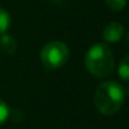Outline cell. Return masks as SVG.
<instances>
[{
    "mask_svg": "<svg viewBox=\"0 0 129 129\" xmlns=\"http://www.w3.org/2000/svg\"><path fill=\"white\" fill-rule=\"evenodd\" d=\"M125 100V90L117 82L108 80L102 83L94 93L95 108L104 115L115 114Z\"/></svg>",
    "mask_w": 129,
    "mask_h": 129,
    "instance_id": "cell-1",
    "label": "cell"
},
{
    "mask_svg": "<svg viewBox=\"0 0 129 129\" xmlns=\"http://www.w3.org/2000/svg\"><path fill=\"white\" fill-rule=\"evenodd\" d=\"M85 68L90 74L98 78H105L114 69V58L105 44H94L85 54Z\"/></svg>",
    "mask_w": 129,
    "mask_h": 129,
    "instance_id": "cell-2",
    "label": "cell"
},
{
    "mask_svg": "<svg viewBox=\"0 0 129 129\" xmlns=\"http://www.w3.org/2000/svg\"><path fill=\"white\" fill-rule=\"evenodd\" d=\"M69 58V49L67 44L61 42H50L45 44L40 51V59L44 68L48 70H55L61 68Z\"/></svg>",
    "mask_w": 129,
    "mask_h": 129,
    "instance_id": "cell-3",
    "label": "cell"
},
{
    "mask_svg": "<svg viewBox=\"0 0 129 129\" xmlns=\"http://www.w3.org/2000/svg\"><path fill=\"white\" fill-rule=\"evenodd\" d=\"M125 31L124 26L119 23H110L103 30V38L108 43H118L123 39Z\"/></svg>",
    "mask_w": 129,
    "mask_h": 129,
    "instance_id": "cell-4",
    "label": "cell"
},
{
    "mask_svg": "<svg viewBox=\"0 0 129 129\" xmlns=\"http://www.w3.org/2000/svg\"><path fill=\"white\" fill-rule=\"evenodd\" d=\"M0 50L8 55L10 54H14L15 50H16V42L15 39L9 35V34H3L1 38H0Z\"/></svg>",
    "mask_w": 129,
    "mask_h": 129,
    "instance_id": "cell-5",
    "label": "cell"
},
{
    "mask_svg": "<svg viewBox=\"0 0 129 129\" xmlns=\"http://www.w3.org/2000/svg\"><path fill=\"white\" fill-rule=\"evenodd\" d=\"M118 74H119V77H120L123 80L129 82V55H125V56L119 61Z\"/></svg>",
    "mask_w": 129,
    "mask_h": 129,
    "instance_id": "cell-6",
    "label": "cell"
},
{
    "mask_svg": "<svg viewBox=\"0 0 129 129\" xmlns=\"http://www.w3.org/2000/svg\"><path fill=\"white\" fill-rule=\"evenodd\" d=\"M9 26H10V15L5 9L0 8V34L6 33Z\"/></svg>",
    "mask_w": 129,
    "mask_h": 129,
    "instance_id": "cell-7",
    "label": "cell"
},
{
    "mask_svg": "<svg viewBox=\"0 0 129 129\" xmlns=\"http://www.w3.org/2000/svg\"><path fill=\"white\" fill-rule=\"evenodd\" d=\"M105 4L109 9H112L114 11H120L125 8L127 0H105Z\"/></svg>",
    "mask_w": 129,
    "mask_h": 129,
    "instance_id": "cell-8",
    "label": "cell"
},
{
    "mask_svg": "<svg viewBox=\"0 0 129 129\" xmlns=\"http://www.w3.org/2000/svg\"><path fill=\"white\" fill-rule=\"evenodd\" d=\"M9 113L10 112H9L8 104L5 102L0 100V125H3L6 122V119L9 118Z\"/></svg>",
    "mask_w": 129,
    "mask_h": 129,
    "instance_id": "cell-9",
    "label": "cell"
},
{
    "mask_svg": "<svg viewBox=\"0 0 129 129\" xmlns=\"http://www.w3.org/2000/svg\"><path fill=\"white\" fill-rule=\"evenodd\" d=\"M127 40H128V42H129V30H128V31H127Z\"/></svg>",
    "mask_w": 129,
    "mask_h": 129,
    "instance_id": "cell-10",
    "label": "cell"
},
{
    "mask_svg": "<svg viewBox=\"0 0 129 129\" xmlns=\"http://www.w3.org/2000/svg\"><path fill=\"white\" fill-rule=\"evenodd\" d=\"M127 93H128V95H129V88H128V90H127Z\"/></svg>",
    "mask_w": 129,
    "mask_h": 129,
    "instance_id": "cell-11",
    "label": "cell"
}]
</instances>
